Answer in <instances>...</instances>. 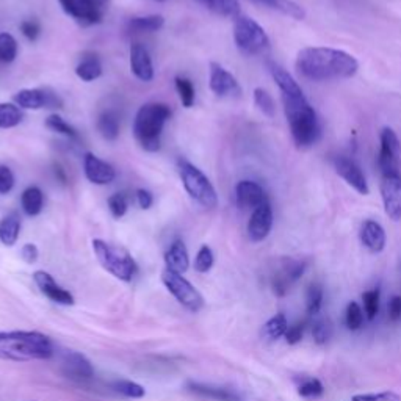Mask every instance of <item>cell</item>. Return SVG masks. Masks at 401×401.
Here are the masks:
<instances>
[{
  "instance_id": "1",
  "label": "cell",
  "mask_w": 401,
  "mask_h": 401,
  "mask_svg": "<svg viewBox=\"0 0 401 401\" xmlns=\"http://www.w3.org/2000/svg\"><path fill=\"white\" fill-rule=\"evenodd\" d=\"M269 69L283 95V104L287 121L290 125L292 138L299 149H307L320 138V123L313 107L307 102L298 82L278 63H270Z\"/></svg>"
},
{
  "instance_id": "2",
  "label": "cell",
  "mask_w": 401,
  "mask_h": 401,
  "mask_svg": "<svg viewBox=\"0 0 401 401\" xmlns=\"http://www.w3.org/2000/svg\"><path fill=\"white\" fill-rule=\"evenodd\" d=\"M297 69L307 80L325 82L356 76L359 63L348 52L331 48H306L298 52Z\"/></svg>"
},
{
  "instance_id": "3",
  "label": "cell",
  "mask_w": 401,
  "mask_h": 401,
  "mask_svg": "<svg viewBox=\"0 0 401 401\" xmlns=\"http://www.w3.org/2000/svg\"><path fill=\"white\" fill-rule=\"evenodd\" d=\"M53 356L50 339L36 331L0 332V359L27 362L46 360Z\"/></svg>"
},
{
  "instance_id": "4",
  "label": "cell",
  "mask_w": 401,
  "mask_h": 401,
  "mask_svg": "<svg viewBox=\"0 0 401 401\" xmlns=\"http://www.w3.org/2000/svg\"><path fill=\"white\" fill-rule=\"evenodd\" d=\"M171 118V109L166 104L149 102L140 107L133 121V135L144 151L157 152L162 146V132Z\"/></svg>"
},
{
  "instance_id": "5",
  "label": "cell",
  "mask_w": 401,
  "mask_h": 401,
  "mask_svg": "<svg viewBox=\"0 0 401 401\" xmlns=\"http://www.w3.org/2000/svg\"><path fill=\"white\" fill-rule=\"evenodd\" d=\"M177 171L184 189L190 198L195 199L205 209H215L218 204V195L209 177L198 166L186 162V160H179Z\"/></svg>"
},
{
  "instance_id": "6",
  "label": "cell",
  "mask_w": 401,
  "mask_h": 401,
  "mask_svg": "<svg viewBox=\"0 0 401 401\" xmlns=\"http://www.w3.org/2000/svg\"><path fill=\"white\" fill-rule=\"evenodd\" d=\"M93 250L102 269L111 273L113 276L129 283L137 273V264L121 246L107 243L104 240H93Z\"/></svg>"
},
{
  "instance_id": "7",
  "label": "cell",
  "mask_w": 401,
  "mask_h": 401,
  "mask_svg": "<svg viewBox=\"0 0 401 401\" xmlns=\"http://www.w3.org/2000/svg\"><path fill=\"white\" fill-rule=\"evenodd\" d=\"M233 41L246 55H257L270 48V38L264 27L252 18L242 15L233 22Z\"/></svg>"
},
{
  "instance_id": "8",
  "label": "cell",
  "mask_w": 401,
  "mask_h": 401,
  "mask_svg": "<svg viewBox=\"0 0 401 401\" xmlns=\"http://www.w3.org/2000/svg\"><path fill=\"white\" fill-rule=\"evenodd\" d=\"M66 15L82 25H96L104 21L110 0H58Z\"/></svg>"
},
{
  "instance_id": "9",
  "label": "cell",
  "mask_w": 401,
  "mask_h": 401,
  "mask_svg": "<svg viewBox=\"0 0 401 401\" xmlns=\"http://www.w3.org/2000/svg\"><path fill=\"white\" fill-rule=\"evenodd\" d=\"M162 283L165 284L166 289L170 290L171 295L189 311L198 312L203 309V297H200V293L182 275L171 270H165L162 273Z\"/></svg>"
},
{
  "instance_id": "10",
  "label": "cell",
  "mask_w": 401,
  "mask_h": 401,
  "mask_svg": "<svg viewBox=\"0 0 401 401\" xmlns=\"http://www.w3.org/2000/svg\"><path fill=\"white\" fill-rule=\"evenodd\" d=\"M381 148L378 157V166L383 176H401L400 175V156L401 143L390 127H386L379 135Z\"/></svg>"
},
{
  "instance_id": "11",
  "label": "cell",
  "mask_w": 401,
  "mask_h": 401,
  "mask_svg": "<svg viewBox=\"0 0 401 401\" xmlns=\"http://www.w3.org/2000/svg\"><path fill=\"white\" fill-rule=\"evenodd\" d=\"M13 104L24 110L62 109L63 100L49 88H25L13 96Z\"/></svg>"
},
{
  "instance_id": "12",
  "label": "cell",
  "mask_w": 401,
  "mask_h": 401,
  "mask_svg": "<svg viewBox=\"0 0 401 401\" xmlns=\"http://www.w3.org/2000/svg\"><path fill=\"white\" fill-rule=\"evenodd\" d=\"M334 170H336L337 175L342 177L346 184L351 185L354 190L360 195H369L370 189H369V184H367V179L365 175L360 170V166L354 162L353 158L348 157H336L334 158Z\"/></svg>"
},
{
  "instance_id": "13",
  "label": "cell",
  "mask_w": 401,
  "mask_h": 401,
  "mask_svg": "<svg viewBox=\"0 0 401 401\" xmlns=\"http://www.w3.org/2000/svg\"><path fill=\"white\" fill-rule=\"evenodd\" d=\"M381 196L387 217L393 222H401V176H383Z\"/></svg>"
},
{
  "instance_id": "14",
  "label": "cell",
  "mask_w": 401,
  "mask_h": 401,
  "mask_svg": "<svg viewBox=\"0 0 401 401\" xmlns=\"http://www.w3.org/2000/svg\"><path fill=\"white\" fill-rule=\"evenodd\" d=\"M210 90L219 97L227 96H238L242 88L229 71L224 69L222 64L212 62L210 63V79H209Z\"/></svg>"
},
{
  "instance_id": "15",
  "label": "cell",
  "mask_w": 401,
  "mask_h": 401,
  "mask_svg": "<svg viewBox=\"0 0 401 401\" xmlns=\"http://www.w3.org/2000/svg\"><path fill=\"white\" fill-rule=\"evenodd\" d=\"M273 227V209L270 200L265 204L259 205L251 213L250 223H248V237L251 242L259 243L270 236Z\"/></svg>"
},
{
  "instance_id": "16",
  "label": "cell",
  "mask_w": 401,
  "mask_h": 401,
  "mask_svg": "<svg viewBox=\"0 0 401 401\" xmlns=\"http://www.w3.org/2000/svg\"><path fill=\"white\" fill-rule=\"evenodd\" d=\"M83 171L86 179L95 185H109L116 177V171L105 160H100L95 154H85Z\"/></svg>"
},
{
  "instance_id": "17",
  "label": "cell",
  "mask_w": 401,
  "mask_h": 401,
  "mask_svg": "<svg viewBox=\"0 0 401 401\" xmlns=\"http://www.w3.org/2000/svg\"><path fill=\"white\" fill-rule=\"evenodd\" d=\"M62 370L69 379L79 381V383L90 381L93 375H95L90 360L86 359L83 354H80L77 351H66L63 354Z\"/></svg>"
},
{
  "instance_id": "18",
  "label": "cell",
  "mask_w": 401,
  "mask_h": 401,
  "mask_svg": "<svg viewBox=\"0 0 401 401\" xmlns=\"http://www.w3.org/2000/svg\"><path fill=\"white\" fill-rule=\"evenodd\" d=\"M236 200L237 205L243 210H254L259 205L269 200L265 190L257 182L252 180H242L236 186Z\"/></svg>"
},
{
  "instance_id": "19",
  "label": "cell",
  "mask_w": 401,
  "mask_h": 401,
  "mask_svg": "<svg viewBox=\"0 0 401 401\" xmlns=\"http://www.w3.org/2000/svg\"><path fill=\"white\" fill-rule=\"evenodd\" d=\"M33 280H35L36 285L39 287V290H41L50 301H53V303L63 306L74 304V297H72L68 290H64L62 285H58L55 283V279H53L49 273L35 271L33 273Z\"/></svg>"
},
{
  "instance_id": "20",
  "label": "cell",
  "mask_w": 401,
  "mask_h": 401,
  "mask_svg": "<svg viewBox=\"0 0 401 401\" xmlns=\"http://www.w3.org/2000/svg\"><path fill=\"white\" fill-rule=\"evenodd\" d=\"M130 71L142 82H151L154 79L152 58L143 44L133 43L130 46Z\"/></svg>"
},
{
  "instance_id": "21",
  "label": "cell",
  "mask_w": 401,
  "mask_h": 401,
  "mask_svg": "<svg viewBox=\"0 0 401 401\" xmlns=\"http://www.w3.org/2000/svg\"><path fill=\"white\" fill-rule=\"evenodd\" d=\"M360 242L372 252H381L386 248V231L379 223L373 219L367 222L360 227Z\"/></svg>"
},
{
  "instance_id": "22",
  "label": "cell",
  "mask_w": 401,
  "mask_h": 401,
  "mask_svg": "<svg viewBox=\"0 0 401 401\" xmlns=\"http://www.w3.org/2000/svg\"><path fill=\"white\" fill-rule=\"evenodd\" d=\"M165 264L166 270L179 273V275H182V273L189 270V251H186V246L182 240H176V242L170 246V250L165 254Z\"/></svg>"
},
{
  "instance_id": "23",
  "label": "cell",
  "mask_w": 401,
  "mask_h": 401,
  "mask_svg": "<svg viewBox=\"0 0 401 401\" xmlns=\"http://www.w3.org/2000/svg\"><path fill=\"white\" fill-rule=\"evenodd\" d=\"M189 390L196 393V395L215 401H242L236 392L229 389H223V387H213V386H204L199 383H189L186 384Z\"/></svg>"
},
{
  "instance_id": "24",
  "label": "cell",
  "mask_w": 401,
  "mask_h": 401,
  "mask_svg": "<svg viewBox=\"0 0 401 401\" xmlns=\"http://www.w3.org/2000/svg\"><path fill=\"white\" fill-rule=\"evenodd\" d=\"M251 2L266 6L273 11L283 13V15L297 19V21H303L306 18V11L301 5H298L293 0H251Z\"/></svg>"
},
{
  "instance_id": "25",
  "label": "cell",
  "mask_w": 401,
  "mask_h": 401,
  "mask_svg": "<svg viewBox=\"0 0 401 401\" xmlns=\"http://www.w3.org/2000/svg\"><path fill=\"white\" fill-rule=\"evenodd\" d=\"M21 205L25 215L29 217H38L43 212L44 207V193L39 186L32 185L29 189L22 191L21 196Z\"/></svg>"
},
{
  "instance_id": "26",
  "label": "cell",
  "mask_w": 401,
  "mask_h": 401,
  "mask_svg": "<svg viewBox=\"0 0 401 401\" xmlns=\"http://www.w3.org/2000/svg\"><path fill=\"white\" fill-rule=\"evenodd\" d=\"M21 232V218L18 213H10V215L0 219V242L5 246H13L19 238Z\"/></svg>"
},
{
  "instance_id": "27",
  "label": "cell",
  "mask_w": 401,
  "mask_h": 401,
  "mask_svg": "<svg viewBox=\"0 0 401 401\" xmlns=\"http://www.w3.org/2000/svg\"><path fill=\"white\" fill-rule=\"evenodd\" d=\"M198 4L205 6L207 10L215 13L218 16L236 19L240 16L238 0H196Z\"/></svg>"
},
{
  "instance_id": "28",
  "label": "cell",
  "mask_w": 401,
  "mask_h": 401,
  "mask_svg": "<svg viewBox=\"0 0 401 401\" xmlns=\"http://www.w3.org/2000/svg\"><path fill=\"white\" fill-rule=\"evenodd\" d=\"M165 19L160 15H151V16H137L132 18L129 24H127V30L130 33H152L157 32L163 27Z\"/></svg>"
},
{
  "instance_id": "29",
  "label": "cell",
  "mask_w": 401,
  "mask_h": 401,
  "mask_svg": "<svg viewBox=\"0 0 401 401\" xmlns=\"http://www.w3.org/2000/svg\"><path fill=\"white\" fill-rule=\"evenodd\" d=\"M119 118L115 111H104L97 119V130L107 142H115L119 137Z\"/></svg>"
},
{
  "instance_id": "30",
  "label": "cell",
  "mask_w": 401,
  "mask_h": 401,
  "mask_svg": "<svg viewBox=\"0 0 401 401\" xmlns=\"http://www.w3.org/2000/svg\"><path fill=\"white\" fill-rule=\"evenodd\" d=\"M24 113L16 104L0 102V129H13L22 123Z\"/></svg>"
},
{
  "instance_id": "31",
  "label": "cell",
  "mask_w": 401,
  "mask_h": 401,
  "mask_svg": "<svg viewBox=\"0 0 401 401\" xmlns=\"http://www.w3.org/2000/svg\"><path fill=\"white\" fill-rule=\"evenodd\" d=\"M76 76L83 82H93L102 76V64L96 57H86L77 64Z\"/></svg>"
},
{
  "instance_id": "32",
  "label": "cell",
  "mask_w": 401,
  "mask_h": 401,
  "mask_svg": "<svg viewBox=\"0 0 401 401\" xmlns=\"http://www.w3.org/2000/svg\"><path fill=\"white\" fill-rule=\"evenodd\" d=\"M287 329H289V323H287V318L284 313H278L273 318H270L269 322L264 325L262 334L265 339L269 340H278L283 336H285Z\"/></svg>"
},
{
  "instance_id": "33",
  "label": "cell",
  "mask_w": 401,
  "mask_h": 401,
  "mask_svg": "<svg viewBox=\"0 0 401 401\" xmlns=\"http://www.w3.org/2000/svg\"><path fill=\"white\" fill-rule=\"evenodd\" d=\"M176 91L179 95L180 102L185 107V109H191L193 105H195V99H196V90H195V85L190 79L186 77H176Z\"/></svg>"
},
{
  "instance_id": "34",
  "label": "cell",
  "mask_w": 401,
  "mask_h": 401,
  "mask_svg": "<svg viewBox=\"0 0 401 401\" xmlns=\"http://www.w3.org/2000/svg\"><path fill=\"white\" fill-rule=\"evenodd\" d=\"M18 57V41L10 33H0V62L13 63Z\"/></svg>"
},
{
  "instance_id": "35",
  "label": "cell",
  "mask_w": 401,
  "mask_h": 401,
  "mask_svg": "<svg viewBox=\"0 0 401 401\" xmlns=\"http://www.w3.org/2000/svg\"><path fill=\"white\" fill-rule=\"evenodd\" d=\"M46 127L71 140L79 138V133L74 127H72L69 123H66L62 116L57 115V113H53V115H50L48 119H46Z\"/></svg>"
},
{
  "instance_id": "36",
  "label": "cell",
  "mask_w": 401,
  "mask_h": 401,
  "mask_svg": "<svg viewBox=\"0 0 401 401\" xmlns=\"http://www.w3.org/2000/svg\"><path fill=\"white\" fill-rule=\"evenodd\" d=\"M254 104H256L257 109L264 113L265 116L273 118L276 113V104L273 100L271 95L264 88H256L254 90Z\"/></svg>"
},
{
  "instance_id": "37",
  "label": "cell",
  "mask_w": 401,
  "mask_h": 401,
  "mask_svg": "<svg viewBox=\"0 0 401 401\" xmlns=\"http://www.w3.org/2000/svg\"><path fill=\"white\" fill-rule=\"evenodd\" d=\"M323 304V290L322 287L317 284L309 285V289L306 292V311L309 315H317L322 311Z\"/></svg>"
},
{
  "instance_id": "38",
  "label": "cell",
  "mask_w": 401,
  "mask_h": 401,
  "mask_svg": "<svg viewBox=\"0 0 401 401\" xmlns=\"http://www.w3.org/2000/svg\"><path fill=\"white\" fill-rule=\"evenodd\" d=\"M113 389L127 398H143L146 393L142 386L127 379L115 381V383H113Z\"/></svg>"
},
{
  "instance_id": "39",
  "label": "cell",
  "mask_w": 401,
  "mask_h": 401,
  "mask_svg": "<svg viewBox=\"0 0 401 401\" xmlns=\"http://www.w3.org/2000/svg\"><path fill=\"white\" fill-rule=\"evenodd\" d=\"M345 323L350 331L360 329V326L364 323V311L360 309V306L358 303H354V301L346 306Z\"/></svg>"
},
{
  "instance_id": "40",
  "label": "cell",
  "mask_w": 401,
  "mask_h": 401,
  "mask_svg": "<svg viewBox=\"0 0 401 401\" xmlns=\"http://www.w3.org/2000/svg\"><path fill=\"white\" fill-rule=\"evenodd\" d=\"M312 336L318 345L326 344L332 337V323L327 318L317 320L312 326Z\"/></svg>"
},
{
  "instance_id": "41",
  "label": "cell",
  "mask_w": 401,
  "mask_h": 401,
  "mask_svg": "<svg viewBox=\"0 0 401 401\" xmlns=\"http://www.w3.org/2000/svg\"><path fill=\"white\" fill-rule=\"evenodd\" d=\"M323 384L315 378H307L298 386V393L304 398H317L323 395Z\"/></svg>"
},
{
  "instance_id": "42",
  "label": "cell",
  "mask_w": 401,
  "mask_h": 401,
  "mask_svg": "<svg viewBox=\"0 0 401 401\" xmlns=\"http://www.w3.org/2000/svg\"><path fill=\"white\" fill-rule=\"evenodd\" d=\"M107 204H109L111 215L118 219L123 218L127 213V209H129V200H127L125 193H115L109 198Z\"/></svg>"
},
{
  "instance_id": "43",
  "label": "cell",
  "mask_w": 401,
  "mask_h": 401,
  "mask_svg": "<svg viewBox=\"0 0 401 401\" xmlns=\"http://www.w3.org/2000/svg\"><path fill=\"white\" fill-rule=\"evenodd\" d=\"M362 301H364V311L365 315L369 320H373L379 312V290H369L365 292L362 295Z\"/></svg>"
},
{
  "instance_id": "44",
  "label": "cell",
  "mask_w": 401,
  "mask_h": 401,
  "mask_svg": "<svg viewBox=\"0 0 401 401\" xmlns=\"http://www.w3.org/2000/svg\"><path fill=\"white\" fill-rule=\"evenodd\" d=\"M213 260L215 259H213V252L209 246L207 245L200 246V250L198 251L195 259V270L198 273H207L213 266Z\"/></svg>"
},
{
  "instance_id": "45",
  "label": "cell",
  "mask_w": 401,
  "mask_h": 401,
  "mask_svg": "<svg viewBox=\"0 0 401 401\" xmlns=\"http://www.w3.org/2000/svg\"><path fill=\"white\" fill-rule=\"evenodd\" d=\"M15 189V175L8 166L0 165V195H8Z\"/></svg>"
},
{
  "instance_id": "46",
  "label": "cell",
  "mask_w": 401,
  "mask_h": 401,
  "mask_svg": "<svg viewBox=\"0 0 401 401\" xmlns=\"http://www.w3.org/2000/svg\"><path fill=\"white\" fill-rule=\"evenodd\" d=\"M351 401H401V397L395 392L362 393V395H354Z\"/></svg>"
},
{
  "instance_id": "47",
  "label": "cell",
  "mask_w": 401,
  "mask_h": 401,
  "mask_svg": "<svg viewBox=\"0 0 401 401\" xmlns=\"http://www.w3.org/2000/svg\"><path fill=\"white\" fill-rule=\"evenodd\" d=\"M304 331H306V322H299L293 326H289V329L285 332V340L289 345H297L298 342L303 340L304 336Z\"/></svg>"
},
{
  "instance_id": "48",
  "label": "cell",
  "mask_w": 401,
  "mask_h": 401,
  "mask_svg": "<svg viewBox=\"0 0 401 401\" xmlns=\"http://www.w3.org/2000/svg\"><path fill=\"white\" fill-rule=\"evenodd\" d=\"M21 32L27 39H30V41H36L39 33H41V27H39L36 21H24L21 22Z\"/></svg>"
},
{
  "instance_id": "49",
  "label": "cell",
  "mask_w": 401,
  "mask_h": 401,
  "mask_svg": "<svg viewBox=\"0 0 401 401\" xmlns=\"http://www.w3.org/2000/svg\"><path fill=\"white\" fill-rule=\"evenodd\" d=\"M387 312H389L390 322L398 323L401 322V297H393L387 306Z\"/></svg>"
},
{
  "instance_id": "50",
  "label": "cell",
  "mask_w": 401,
  "mask_h": 401,
  "mask_svg": "<svg viewBox=\"0 0 401 401\" xmlns=\"http://www.w3.org/2000/svg\"><path fill=\"white\" fill-rule=\"evenodd\" d=\"M38 256H39V251L36 248V245H33V243H27L22 246V250H21V257L25 264H35L36 260H38Z\"/></svg>"
},
{
  "instance_id": "51",
  "label": "cell",
  "mask_w": 401,
  "mask_h": 401,
  "mask_svg": "<svg viewBox=\"0 0 401 401\" xmlns=\"http://www.w3.org/2000/svg\"><path fill=\"white\" fill-rule=\"evenodd\" d=\"M137 203L138 205L142 207L143 210H148L152 207L154 204V196H152V193L148 191V190H144V189H140L137 190Z\"/></svg>"
},
{
  "instance_id": "52",
  "label": "cell",
  "mask_w": 401,
  "mask_h": 401,
  "mask_svg": "<svg viewBox=\"0 0 401 401\" xmlns=\"http://www.w3.org/2000/svg\"><path fill=\"white\" fill-rule=\"evenodd\" d=\"M55 175H57V177L62 180L63 184H66V175H64V171L60 168V166H55Z\"/></svg>"
},
{
  "instance_id": "53",
  "label": "cell",
  "mask_w": 401,
  "mask_h": 401,
  "mask_svg": "<svg viewBox=\"0 0 401 401\" xmlns=\"http://www.w3.org/2000/svg\"><path fill=\"white\" fill-rule=\"evenodd\" d=\"M158 2H163V0H158Z\"/></svg>"
}]
</instances>
